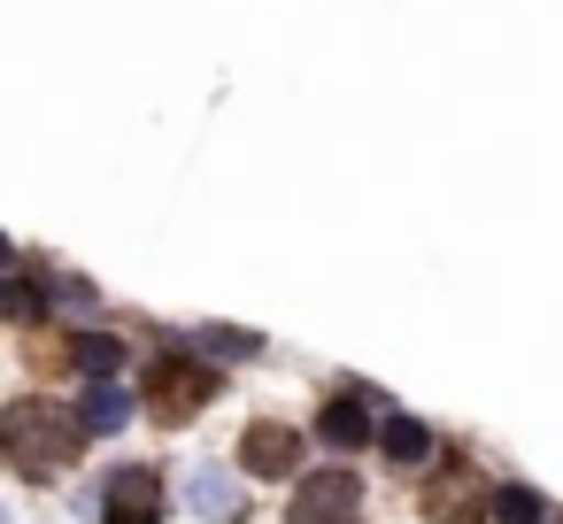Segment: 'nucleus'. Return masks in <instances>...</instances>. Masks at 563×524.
Wrapping results in <instances>:
<instances>
[{
	"instance_id": "obj_5",
	"label": "nucleus",
	"mask_w": 563,
	"mask_h": 524,
	"mask_svg": "<svg viewBox=\"0 0 563 524\" xmlns=\"http://www.w3.org/2000/svg\"><path fill=\"white\" fill-rule=\"evenodd\" d=\"M286 524H363V486L347 470H309L286 501Z\"/></svg>"
},
{
	"instance_id": "obj_9",
	"label": "nucleus",
	"mask_w": 563,
	"mask_h": 524,
	"mask_svg": "<svg viewBox=\"0 0 563 524\" xmlns=\"http://www.w3.org/2000/svg\"><path fill=\"white\" fill-rule=\"evenodd\" d=\"M78 416H86L93 432H124V424H132V393H124L117 378H93L86 401H78Z\"/></svg>"
},
{
	"instance_id": "obj_11",
	"label": "nucleus",
	"mask_w": 563,
	"mask_h": 524,
	"mask_svg": "<svg viewBox=\"0 0 563 524\" xmlns=\"http://www.w3.org/2000/svg\"><path fill=\"white\" fill-rule=\"evenodd\" d=\"M186 347H194V355H217V363H247V355H263V339H255V332H232V324H194Z\"/></svg>"
},
{
	"instance_id": "obj_3",
	"label": "nucleus",
	"mask_w": 563,
	"mask_h": 524,
	"mask_svg": "<svg viewBox=\"0 0 563 524\" xmlns=\"http://www.w3.org/2000/svg\"><path fill=\"white\" fill-rule=\"evenodd\" d=\"M417 509H424V524H486V516H494V486H486L471 462H440V470L424 478Z\"/></svg>"
},
{
	"instance_id": "obj_1",
	"label": "nucleus",
	"mask_w": 563,
	"mask_h": 524,
	"mask_svg": "<svg viewBox=\"0 0 563 524\" xmlns=\"http://www.w3.org/2000/svg\"><path fill=\"white\" fill-rule=\"evenodd\" d=\"M86 416L78 409H63V401H40V393H24V401H9L0 409V447H9V462L24 470V478H63L78 455H86Z\"/></svg>"
},
{
	"instance_id": "obj_2",
	"label": "nucleus",
	"mask_w": 563,
	"mask_h": 524,
	"mask_svg": "<svg viewBox=\"0 0 563 524\" xmlns=\"http://www.w3.org/2000/svg\"><path fill=\"white\" fill-rule=\"evenodd\" d=\"M217 363H201V355H163L155 370H147V409H155V424H186L194 409H209L217 401Z\"/></svg>"
},
{
	"instance_id": "obj_6",
	"label": "nucleus",
	"mask_w": 563,
	"mask_h": 524,
	"mask_svg": "<svg viewBox=\"0 0 563 524\" xmlns=\"http://www.w3.org/2000/svg\"><path fill=\"white\" fill-rule=\"evenodd\" d=\"M240 470H247V478H294V470H301V432H294V424H271V416L247 424V432H240Z\"/></svg>"
},
{
	"instance_id": "obj_13",
	"label": "nucleus",
	"mask_w": 563,
	"mask_h": 524,
	"mask_svg": "<svg viewBox=\"0 0 563 524\" xmlns=\"http://www.w3.org/2000/svg\"><path fill=\"white\" fill-rule=\"evenodd\" d=\"M494 524H540V493L532 486H494Z\"/></svg>"
},
{
	"instance_id": "obj_10",
	"label": "nucleus",
	"mask_w": 563,
	"mask_h": 524,
	"mask_svg": "<svg viewBox=\"0 0 563 524\" xmlns=\"http://www.w3.org/2000/svg\"><path fill=\"white\" fill-rule=\"evenodd\" d=\"M378 447H386L394 462H432V432H424L417 416H401V409L378 416Z\"/></svg>"
},
{
	"instance_id": "obj_4",
	"label": "nucleus",
	"mask_w": 563,
	"mask_h": 524,
	"mask_svg": "<svg viewBox=\"0 0 563 524\" xmlns=\"http://www.w3.org/2000/svg\"><path fill=\"white\" fill-rule=\"evenodd\" d=\"M93 516L101 524H163L170 516V501H163V478L155 470H109L101 478V493H93Z\"/></svg>"
},
{
	"instance_id": "obj_12",
	"label": "nucleus",
	"mask_w": 563,
	"mask_h": 524,
	"mask_svg": "<svg viewBox=\"0 0 563 524\" xmlns=\"http://www.w3.org/2000/svg\"><path fill=\"white\" fill-rule=\"evenodd\" d=\"M63 355H70L86 378H117V370H124V339H117V332H78Z\"/></svg>"
},
{
	"instance_id": "obj_8",
	"label": "nucleus",
	"mask_w": 563,
	"mask_h": 524,
	"mask_svg": "<svg viewBox=\"0 0 563 524\" xmlns=\"http://www.w3.org/2000/svg\"><path fill=\"white\" fill-rule=\"evenodd\" d=\"M317 439L332 447H371V393H332L317 409Z\"/></svg>"
},
{
	"instance_id": "obj_14",
	"label": "nucleus",
	"mask_w": 563,
	"mask_h": 524,
	"mask_svg": "<svg viewBox=\"0 0 563 524\" xmlns=\"http://www.w3.org/2000/svg\"><path fill=\"white\" fill-rule=\"evenodd\" d=\"M9 316H24V324H40L47 316V293H40V278L16 263V278H9Z\"/></svg>"
},
{
	"instance_id": "obj_15",
	"label": "nucleus",
	"mask_w": 563,
	"mask_h": 524,
	"mask_svg": "<svg viewBox=\"0 0 563 524\" xmlns=\"http://www.w3.org/2000/svg\"><path fill=\"white\" fill-rule=\"evenodd\" d=\"M555 524H563V516H555Z\"/></svg>"
},
{
	"instance_id": "obj_7",
	"label": "nucleus",
	"mask_w": 563,
	"mask_h": 524,
	"mask_svg": "<svg viewBox=\"0 0 563 524\" xmlns=\"http://www.w3.org/2000/svg\"><path fill=\"white\" fill-rule=\"evenodd\" d=\"M186 501H194L209 524H232V516H247V486H240L232 470H217V462L186 470Z\"/></svg>"
}]
</instances>
